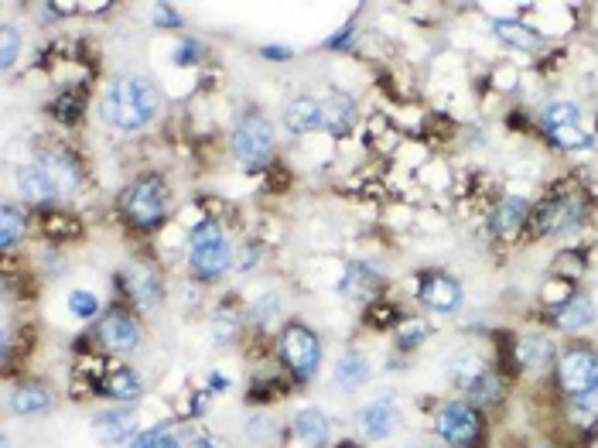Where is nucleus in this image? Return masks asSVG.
<instances>
[{"label":"nucleus","instance_id":"obj_1","mask_svg":"<svg viewBox=\"0 0 598 448\" xmlns=\"http://www.w3.org/2000/svg\"><path fill=\"white\" fill-rule=\"evenodd\" d=\"M158 89L141 76H120L110 86L103 103V113L113 127L120 130H141L158 117Z\"/></svg>","mask_w":598,"mask_h":448},{"label":"nucleus","instance_id":"obj_2","mask_svg":"<svg viewBox=\"0 0 598 448\" xmlns=\"http://www.w3.org/2000/svg\"><path fill=\"white\" fill-rule=\"evenodd\" d=\"M585 219H588L585 195L575 192L571 185H554L544 199L534 202L527 230H534V236H568L581 230Z\"/></svg>","mask_w":598,"mask_h":448},{"label":"nucleus","instance_id":"obj_3","mask_svg":"<svg viewBox=\"0 0 598 448\" xmlns=\"http://www.w3.org/2000/svg\"><path fill=\"white\" fill-rule=\"evenodd\" d=\"M120 213L137 230H158L168 216V185L158 175H144L120 195Z\"/></svg>","mask_w":598,"mask_h":448},{"label":"nucleus","instance_id":"obj_4","mask_svg":"<svg viewBox=\"0 0 598 448\" xmlns=\"http://www.w3.org/2000/svg\"><path fill=\"white\" fill-rule=\"evenodd\" d=\"M554 380L564 401H575V397L598 390V349L585 346V342L564 346L554 363Z\"/></svg>","mask_w":598,"mask_h":448},{"label":"nucleus","instance_id":"obj_5","mask_svg":"<svg viewBox=\"0 0 598 448\" xmlns=\"http://www.w3.org/2000/svg\"><path fill=\"white\" fill-rule=\"evenodd\" d=\"M434 435L448 448H482L486 442V421L472 401H448L434 418Z\"/></svg>","mask_w":598,"mask_h":448},{"label":"nucleus","instance_id":"obj_6","mask_svg":"<svg viewBox=\"0 0 598 448\" xmlns=\"http://www.w3.org/2000/svg\"><path fill=\"white\" fill-rule=\"evenodd\" d=\"M233 154L243 161L250 171H260L264 165H270L274 158V130L260 113H250L243 117L233 130Z\"/></svg>","mask_w":598,"mask_h":448},{"label":"nucleus","instance_id":"obj_7","mask_svg":"<svg viewBox=\"0 0 598 448\" xmlns=\"http://www.w3.org/2000/svg\"><path fill=\"white\" fill-rule=\"evenodd\" d=\"M281 360L298 380H311L322 363V342L308 325H288L281 332Z\"/></svg>","mask_w":598,"mask_h":448},{"label":"nucleus","instance_id":"obj_8","mask_svg":"<svg viewBox=\"0 0 598 448\" xmlns=\"http://www.w3.org/2000/svg\"><path fill=\"white\" fill-rule=\"evenodd\" d=\"M557 342L551 336H544V332H527V336H516L513 346H510V363L516 370H534V373H544V370H554L557 363Z\"/></svg>","mask_w":598,"mask_h":448},{"label":"nucleus","instance_id":"obj_9","mask_svg":"<svg viewBox=\"0 0 598 448\" xmlns=\"http://www.w3.org/2000/svg\"><path fill=\"white\" fill-rule=\"evenodd\" d=\"M417 298H421V305L434 315H455L465 301L462 284H458L452 274H441V271L424 274L421 288H417Z\"/></svg>","mask_w":598,"mask_h":448},{"label":"nucleus","instance_id":"obj_10","mask_svg":"<svg viewBox=\"0 0 598 448\" xmlns=\"http://www.w3.org/2000/svg\"><path fill=\"white\" fill-rule=\"evenodd\" d=\"M530 209H534V202L523 199V195H503V199L489 209V219H486L489 233L499 236V240L520 236L530 223Z\"/></svg>","mask_w":598,"mask_h":448},{"label":"nucleus","instance_id":"obj_11","mask_svg":"<svg viewBox=\"0 0 598 448\" xmlns=\"http://www.w3.org/2000/svg\"><path fill=\"white\" fill-rule=\"evenodd\" d=\"M595 301L588 295H581V291H571L564 301H557L551 305V325L561 332H581L588 329V325L595 322Z\"/></svg>","mask_w":598,"mask_h":448},{"label":"nucleus","instance_id":"obj_12","mask_svg":"<svg viewBox=\"0 0 598 448\" xmlns=\"http://www.w3.org/2000/svg\"><path fill=\"white\" fill-rule=\"evenodd\" d=\"M96 339H100V346L110 349V353H127V349H134L137 342H141V329H137V322L130 319V315L110 312L96 325Z\"/></svg>","mask_w":598,"mask_h":448},{"label":"nucleus","instance_id":"obj_13","mask_svg":"<svg viewBox=\"0 0 598 448\" xmlns=\"http://www.w3.org/2000/svg\"><path fill=\"white\" fill-rule=\"evenodd\" d=\"M400 425V411L397 404H393V397H380V401L366 404L363 411H359V428H363V435L370 438V442H383V438H390L393 431Z\"/></svg>","mask_w":598,"mask_h":448},{"label":"nucleus","instance_id":"obj_14","mask_svg":"<svg viewBox=\"0 0 598 448\" xmlns=\"http://www.w3.org/2000/svg\"><path fill=\"white\" fill-rule=\"evenodd\" d=\"M35 165L42 168L48 178H52V185H55V192H59V199L72 195V192L79 189V182H83V175H79V165L69 158V154H62V151H42L35 158Z\"/></svg>","mask_w":598,"mask_h":448},{"label":"nucleus","instance_id":"obj_15","mask_svg":"<svg viewBox=\"0 0 598 448\" xmlns=\"http://www.w3.org/2000/svg\"><path fill=\"white\" fill-rule=\"evenodd\" d=\"M188 264H192L195 278L216 281V278H223V274L229 271V264H233V250H229L226 240L206 243V247H192V257H188Z\"/></svg>","mask_w":598,"mask_h":448},{"label":"nucleus","instance_id":"obj_16","mask_svg":"<svg viewBox=\"0 0 598 448\" xmlns=\"http://www.w3.org/2000/svg\"><path fill=\"white\" fill-rule=\"evenodd\" d=\"M489 24H493L499 42L520 48V52H540V48H544V35H540L537 28H530V24H523L516 18H493Z\"/></svg>","mask_w":598,"mask_h":448},{"label":"nucleus","instance_id":"obj_17","mask_svg":"<svg viewBox=\"0 0 598 448\" xmlns=\"http://www.w3.org/2000/svg\"><path fill=\"white\" fill-rule=\"evenodd\" d=\"M18 192L28 202H35V206H52V202L59 199V192H55L52 178H48L45 171L35 165V161L18 171Z\"/></svg>","mask_w":598,"mask_h":448},{"label":"nucleus","instance_id":"obj_18","mask_svg":"<svg viewBox=\"0 0 598 448\" xmlns=\"http://www.w3.org/2000/svg\"><path fill=\"white\" fill-rule=\"evenodd\" d=\"M568 425H571V431H578L585 442L598 438V390L568 401Z\"/></svg>","mask_w":598,"mask_h":448},{"label":"nucleus","instance_id":"obj_19","mask_svg":"<svg viewBox=\"0 0 598 448\" xmlns=\"http://www.w3.org/2000/svg\"><path fill=\"white\" fill-rule=\"evenodd\" d=\"M100 394L113 401H137L141 397V377L130 366H113L100 377Z\"/></svg>","mask_w":598,"mask_h":448},{"label":"nucleus","instance_id":"obj_20","mask_svg":"<svg viewBox=\"0 0 598 448\" xmlns=\"http://www.w3.org/2000/svg\"><path fill=\"white\" fill-rule=\"evenodd\" d=\"M469 394V401L479 407H499L503 404V397H506V380H503V373L499 370H493V366H486V370L479 373V380L465 390Z\"/></svg>","mask_w":598,"mask_h":448},{"label":"nucleus","instance_id":"obj_21","mask_svg":"<svg viewBox=\"0 0 598 448\" xmlns=\"http://www.w3.org/2000/svg\"><path fill=\"white\" fill-rule=\"evenodd\" d=\"M352 120H356V103H352L346 93H332L329 100L322 103V127L332 130V134L352 130Z\"/></svg>","mask_w":598,"mask_h":448},{"label":"nucleus","instance_id":"obj_22","mask_svg":"<svg viewBox=\"0 0 598 448\" xmlns=\"http://www.w3.org/2000/svg\"><path fill=\"white\" fill-rule=\"evenodd\" d=\"M294 431L308 448H329V418L315 407H308L294 418Z\"/></svg>","mask_w":598,"mask_h":448},{"label":"nucleus","instance_id":"obj_23","mask_svg":"<svg viewBox=\"0 0 598 448\" xmlns=\"http://www.w3.org/2000/svg\"><path fill=\"white\" fill-rule=\"evenodd\" d=\"M284 127H288L291 134H308V130H318L322 127V103L308 100V96L294 100L288 107V113H284Z\"/></svg>","mask_w":598,"mask_h":448},{"label":"nucleus","instance_id":"obj_24","mask_svg":"<svg viewBox=\"0 0 598 448\" xmlns=\"http://www.w3.org/2000/svg\"><path fill=\"white\" fill-rule=\"evenodd\" d=\"M127 288H130V295H134L137 305H144V308H151L154 301L161 298V284H158V274L151 271V267H141V264H134L127 271Z\"/></svg>","mask_w":598,"mask_h":448},{"label":"nucleus","instance_id":"obj_25","mask_svg":"<svg viewBox=\"0 0 598 448\" xmlns=\"http://www.w3.org/2000/svg\"><path fill=\"white\" fill-rule=\"evenodd\" d=\"M93 428H96V438H100V442H130V438L137 435L127 411H106L96 418Z\"/></svg>","mask_w":598,"mask_h":448},{"label":"nucleus","instance_id":"obj_26","mask_svg":"<svg viewBox=\"0 0 598 448\" xmlns=\"http://www.w3.org/2000/svg\"><path fill=\"white\" fill-rule=\"evenodd\" d=\"M544 137L554 144L557 151H592L595 148V134L592 130H585L581 124L551 127V130H544Z\"/></svg>","mask_w":598,"mask_h":448},{"label":"nucleus","instance_id":"obj_27","mask_svg":"<svg viewBox=\"0 0 598 448\" xmlns=\"http://www.w3.org/2000/svg\"><path fill=\"white\" fill-rule=\"evenodd\" d=\"M14 411L18 414H45L52 407V390L42 384H24L14 390Z\"/></svg>","mask_w":598,"mask_h":448},{"label":"nucleus","instance_id":"obj_28","mask_svg":"<svg viewBox=\"0 0 598 448\" xmlns=\"http://www.w3.org/2000/svg\"><path fill=\"white\" fill-rule=\"evenodd\" d=\"M585 271H588V257L581 254V250H564V254H557L551 264L554 281H564V284H578L585 278Z\"/></svg>","mask_w":598,"mask_h":448},{"label":"nucleus","instance_id":"obj_29","mask_svg":"<svg viewBox=\"0 0 598 448\" xmlns=\"http://www.w3.org/2000/svg\"><path fill=\"white\" fill-rule=\"evenodd\" d=\"M571 124H581V107L571 100H554V103H547L544 113H540V130L571 127Z\"/></svg>","mask_w":598,"mask_h":448},{"label":"nucleus","instance_id":"obj_30","mask_svg":"<svg viewBox=\"0 0 598 448\" xmlns=\"http://www.w3.org/2000/svg\"><path fill=\"white\" fill-rule=\"evenodd\" d=\"M366 377H370V366H366L363 356H342V363L335 366V380H339L346 390L363 387Z\"/></svg>","mask_w":598,"mask_h":448},{"label":"nucleus","instance_id":"obj_31","mask_svg":"<svg viewBox=\"0 0 598 448\" xmlns=\"http://www.w3.org/2000/svg\"><path fill=\"white\" fill-rule=\"evenodd\" d=\"M83 103H86V96L79 93V89H65L62 96L52 100V113L62 120V124H76V120L83 117Z\"/></svg>","mask_w":598,"mask_h":448},{"label":"nucleus","instance_id":"obj_32","mask_svg":"<svg viewBox=\"0 0 598 448\" xmlns=\"http://www.w3.org/2000/svg\"><path fill=\"white\" fill-rule=\"evenodd\" d=\"M0 219H4V223H0V247L11 250L14 243H18V236L24 233V213L14 206V202H4V213H0Z\"/></svg>","mask_w":598,"mask_h":448},{"label":"nucleus","instance_id":"obj_33","mask_svg":"<svg viewBox=\"0 0 598 448\" xmlns=\"http://www.w3.org/2000/svg\"><path fill=\"white\" fill-rule=\"evenodd\" d=\"M424 339H431V322L428 319H407L397 329V346L400 349H417Z\"/></svg>","mask_w":598,"mask_h":448},{"label":"nucleus","instance_id":"obj_34","mask_svg":"<svg viewBox=\"0 0 598 448\" xmlns=\"http://www.w3.org/2000/svg\"><path fill=\"white\" fill-rule=\"evenodd\" d=\"M69 312L76 315V319H93V315L100 312V301H96V295H89V291H72Z\"/></svg>","mask_w":598,"mask_h":448},{"label":"nucleus","instance_id":"obj_35","mask_svg":"<svg viewBox=\"0 0 598 448\" xmlns=\"http://www.w3.org/2000/svg\"><path fill=\"white\" fill-rule=\"evenodd\" d=\"M0 48H4L0 62H4V69H11L14 59H18V31H14L11 24H4V28H0Z\"/></svg>","mask_w":598,"mask_h":448},{"label":"nucleus","instance_id":"obj_36","mask_svg":"<svg viewBox=\"0 0 598 448\" xmlns=\"http://www.w3.org/2000/svg\"><path fill=\"white\" fill-rule=\"evenodd\" d=\"M223 240V230L216 223H199L192 233H188V247H206V243Z\"/></svg>","mask_w":598,"mask_h":448},{"label":"nucleus","instance_id":"obj_37","mask_svg":"<svg viewBox=\"0 0 598 448\" xmlns=\"http://www.w3.org/2000/svg\"><path fill=\"white\" fill-rule=\"evenodd\" d=\"M199 59V42L195 38H182V45L175 48V65H192Z\"/></svg>","mask_w":598,"mask_h":448},{"label":"nucleus","instance_id":"obj_38","mask_svg":"<svg viewBox=\"0 0 598 448\" xmlns=\"http://www.w3.org/2000/svg\"><path fill=\"white\" fill-rule=\"evenodd\" d=\"M154 21H158L161 28H178V24H182V14H178L171 4H158L154 7Z\"/></svg>","mask_w":598,"mask_h":448},{"label":"nucleus","instance_id":"obj_39","mask_svg":"<svg viewBox=\"0 0 598 448\" xmlns=\"http://www.w3.org/2000/svg\"><path fill=\"white\" fill-rule=\"evenodd\" d=\"M260 55H264V59H270V62H288L291 59V48L288 45H264V48H260Z\"/></svg>","mask_w":598,"mask_h":448},{"label":"nucleus","instance_id":"obj_40","mask_svg":"<svg viewBox=\"0 0 598 448\" xmlns=\"http://www.w3.org/2000/svg\"><path fill=\"white\" fill-rule=\"evenodd\" d=\"M349 35H352V21L346 24V28H342V31H335V35L329 38V42H325V45H329V48H342V45H349Z\"/></svg>","mask_w":598,"mask_h":448},{"label":"nucleus","instance_id":"obj_41","mask_svg":"<svg viewBox=\"0 0 598 448\" xmlns=\"http://www.w3.org/2000/svg\"><path fill=\"white\" fill-rule=\"evenodd\" d=\"M154 448H182V445H178L171 435H161V438H158V445H154Z\"/></svg>","mask_w":598,"mask_h":448},{"label":"nucleus","instance_id":"obj_42","mask_svg":"<svg viewBox=\"0 0 598 448\" xmlns=\"http://www.w3.org/2000/svg\"><path fill=\"white\" fill-rule=\"evenodd\" d=\"M195 445H199V448H212V438H199Z\"/></svg>","mask_w":598,"mask_h":448},{"label":"nucleus","instance_id":"obj_43","mask_svg":"<svg viewBox=\"0 0 598 448\" xmlns=\"http://www.w3.org/2000/svg\"><path fill=\"white\" fill-rule=\"evenodd\" d=\"M534 448H554V445H534Z\"/></svg>","mask_w":598,"mask_h":448}]
</instances>
